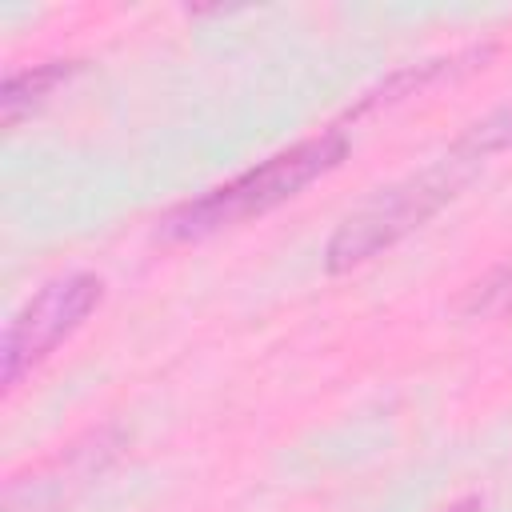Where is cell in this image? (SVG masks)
<instances>
[{"label": "cell", "instance_id": "cell-1", "mask_svg": "<svg viewBox=\"0 0 512 512\" xmlns=\"http://www.w3.org/2000/svg\"><path fill=\"white\" fill-rule=\"evenodd\" d=\"M344 156H348V136L340 128L304 136V140L272 152L268 160L252 164L248 172L208 188L204 196L184 200L172 212H164L156 220V236L172 240V244H188V240H204L224 228H236L244 220H256V216L288 204L292 196H300L312 180L328 176Z\"/></svg>", "mask_w": 512, "mask_h": 512}, {"label": "cell", "instance_id": "cell-2", "mask_svg": "<svg viewBox=\"0 0 512 512\" xmlns=\"http://www.w3.org/2000/svg\"><path fill=\"white\" fill-rule=\"evenodd\" d=\"M476 168H480L476 160L448 148L428 168H420L404 180H392L388 188H376L328 236L324 268L328 272H348V268L368 264L372 256L396 248L404 236H412L420 224H428L448 200H456L460 188L476 176Z\"/></svg>", "mask_w": 512, "mask_h": 512}, {"label": "cell", "instance_id": "cell-8", "mask_svg": "<svg viewBox=\"0 0 512 512\" xmlns=\"http://www.w3.org/2000/svg\"><path fill=\"white\" fill-rule=\"evenodd\" d=\"M512 308V264L488 268L480 280H472L460 296L464 316H500Z\"/></svg>", "mask_w": 512, "mask_h": 512}, {"label": "cell", "instance_id": "cell-5", "mask_svg": "<svg viewBox=\"0 0 512 512\" xmlns=\"http://www.w3.org/2000/svg\"><path fill=\"white\" fill-rule=\"evenodd\" d=\"M72 72H76V60H44V64L8 72L4 88H0V120H4V128H16L24 116H32Z\"/></svg>", "mask_w": 512, "mask_h": 512}, {"label": "cell", "instance_id": "cell-3", "mask_svg": "<svg viewBox=\"0 0 512 512\" xmlns=\"http://www.w3.org/2000/svg\"><path fill=\"white\" fill-rule=\"evenodd\" d=\"M104 300V280L96 272H68L48 280L4 328L0 344V380L16 388L32 368H40Z\"/></svg>", "mask_w": 512, "mask_h": 512}, {"label": "cell", "instance_id": "cell-4", "mask_svg": "<svg viewBox=\"0 0 512 512\" xmlns=\"http://www.w3.org/2000/svg\"><path fill=\"white\" fill-rule=\"evenodd\" d=\"M116 452V440L112 432H92L84 444H72L68 452H60L48 468H40L36 476H12L8 484L12 488H28V496L20 492H4V512H56L68 492L76 484H84V476L100 472L104 460Z\"/></svg>", "mask_w": 512, "mask_h": 512}, {"label": "cell", "instance_id": "cell-6", "mask_svg": "<svg viewBox=\"0 0 512 512\" xmlns=\"http://www.w3.org/2000/svg\"><path fill=\"white\" fill-rule=\"evenodd\" d=\"M488 56H492V44L468 48V52H456V56H436V60H424V64H408V68L392 72L380 88H372V92L364 96L360 112H364V108H376V104L404 100V96H412V92H420V88H428V84H436V80H444V76H452V72H464V68H476V64L484 68Z\"/></svg>", "mask_w": 512, "mask_h": 512}, {"label": "cell", "instance_id": "cell-7", "mask_svg": "<svg viewBox=\"0 0 512 512\" xmlns=\"http://www.w3.org/2000/svg\"><path fill=\"white\" fill-rule=\"evenodd\" d=\"M508 148H512V100H504L500 108H492L488 116H480L476 124H468L456 136V144H452V152H460V156H468L476 164H484L488 156L508 152Z\"/></svg>", "mask_w": 512, "mask_h": 512}, {"label": "cell", "instance_id": "cell-9", "mask_svg": "<svg viewBox=\"0 0 512 512\" xmlns=\"http://www.w3.org/2000/svg\"><path fill=\"white\" fill-rule=\"evenodd\" d=\"M444 512H484V500H480V496H460V500H452Z\"/></svg>", "mask_w": 512, "mask_h": 512}]
</instances>
